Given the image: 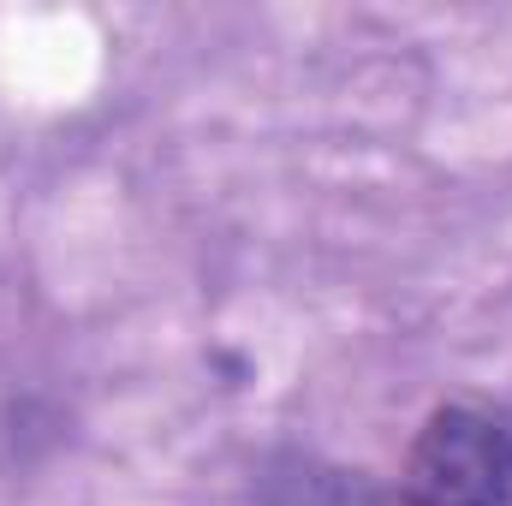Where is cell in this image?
<instances>
[{"instance_id": "2", "label": "cell", "mask_w": 512, "mask_h": 506, "mask_svg": "<svg viewBox=\"0 0 512 506\" xmlns=\"http://www.w3.org/2000/svg\"><path fill=\"white\" fill-rule=\"evenodd\" d=\"M268 506H382V495L358 477V471H328L316 459H286V471H274Z\"/></svg>"}, {"instance_id": "1", "label": "cell", "mask_w": 512, "mask_h": 506, "mask_svg": "<svg viewBox=\"0 0 512 506\" xmlns=\"http://www.w3.org/2000/svg\"><path fill=\"white\" fill-rule=\"evenodd\" d=\"M399 506H512V423L483 405H435L411 441Z\"/></svg>"}]
</instances>
